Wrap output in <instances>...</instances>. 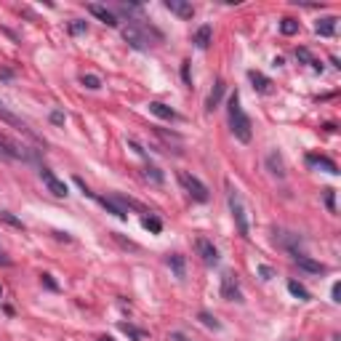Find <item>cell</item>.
I'll use <instances>...</instances> for the list:
<instances>
[{"mask_svg":"<svg viewBox=\"0 0 341 341\" xmlns=\"http://www.w3.org/2000/svg\"><path fill=\"white\" fill-rule=\"evenodd\" d=\"M229 128H232V134H235L237 142H243L248 144L251 142V136H253V126H251V118L243 112V107H240V96H237V91L229 96Z\"/></svg>","mask_w":341,"mask_h":341,"instance_id":"obj_1","label":"cell"},{"mask_svg":"<svg viewBox=\"0 0 341 341\" xmlns=\"http://www.w3.org/2000/svg\"><path fill=\"white\" fill-rule=\"evenodd\" d=\"M123 37H126L136 51H147L150 45H155L152 40H163V35L158 32V29L147 27V24H142V21H131V24L123 29Z\"/></svg>","mask_w":341,"mask_h":341,"instance_id":"obj_2","label":"cell"},{"mask_svg":"<svg viewBox=\"0 0 341 341\" xmlns=\"http://www.w3.org/2000/svg\"><path fill=\"white\" fill-rule=\"evenodd\" d=\"M35 158H37L35 150H29V147L13 142V139H8L5 134H0V160H5V163H13V160L32 163Z\"/></svg>","mask_w":341,"mask_h":341,"instance_id":"obj_3","label":"cell"},{"mask_svg":"<svg viewBox=\"0 0 341 341\" xmlns=\"http://www.w3.org/2000/svg\"><path fill=\"white\" fill-rule=\"evenodd\" d=\"M227 200H229V211H232V219H235V227H237V235L243 237H251V224H248V211H245V203L240 197L237 189H227Z\"/></svg>","mask_w":341,"mask_h":341,"instance_id":"obj_4","label":"cell"},{"mask_svg":"<svg viewBox=\"0 0 341 341\" xmlns=\"http://www.w3.org/2000/svg\"><path fill=\"white\" fill-rule=\"evenodd\" d=\"M179 181H181V187L189 192L192 200H197V203H205L208 200V187L197 179V176L187 173V170H179Z\"/></svg>","mask_w":341,"mask_h":341,"instance_id":"obj_5","label":"cell"},{"mask_svg":"<svg viewBox=\"0 0 341 341\" xmlns=\"http://www.w3.org/2000/svg\"><path fill=\"white\" fill-rule=\"evenodd\" d=\"M195 251H197L200 259H203L205 267H216V264H219V251H216V245L208 237H197L195 240Z\"/></svg>","mask_w":341,"mask_h":341,"instance_id":"obj_6","label":"cell"},{"mask_svg":"<svg viewBox=\"0 0 341 341\" xmlns=\"http://www.w3.org/2000/svg\"><path fill=\"white\" fill-rule=\"evenodd\" d=\"M221 296L227 301H243V291H240V283L232 272L221 275Z\"/></svg>","mask_w":341,"mask_h":341,"instance_id":"obj_7","label":"cell"},{"mask_svg":"<svg viewBox=\"0 0 341 341\" xmlns=\"http://www.w3.org/2000/svg\"><path fill=\"white\" fill-rule=\"evenodd\" d=\"M40 179H43V184L48 187V192H53L56 197H67L69 195V189H67V184L59 179L53 170H48V168H40Z\"/></svg>","mask_w":341,"mask_h":341,"instance_id":"obj_8","label":"cell"},{"mask_svg":"<svg viewBox=\"0 0 341 341\" xmlns=\"http://www.w3.org/2000/svg\"><path fill=\"white\" fill-rule=\"evenodd\" d=\"M0 120H3V123H8L11 128H16V131H21V134H27V136H32V139H35L32 128H29V126H27V123L21 120V118H16V115H13V112H11L5 104H0Z\"/></svg>","mask_w":341,"mask_h":341,"instance_id":"obj_9","label":"cell"},{"mask_svg":"<svg viewBox=\"0 0 341 341\" xmlns=\"http://www.w3.org/2000/svg\"><path fill=\"white\" fill-rule=\"evenodd\" d=\"M293 261H296V267L304 269V272H312V275H325L328 272V267L320 264V261H315V259H309L307 253H293Z\"/></svg>","mask_w":341,"mask_h":341,"instance_id":"obj_10","label":"cell"},{"mask_svg":"<svg viewBox=\"0 0 341 341\" xmlns=\"http://www.w3.org/2000/svg\"><path fill=\"white\" fill-rule=\"evenodd\" d=\"M99 203H102L112 216H118L120 221H128V208H126V203H123V197H99Z\"/></svg>","mask_w":341,"mask_h":341,"instance_id":"obj_11","label":"cell"},{"mask_svg":"<svg viewBox=\"0 0 341 341\" xmlns=\"http://www.w3.org/2000/svg\"><path fill=\"white\" fill-rule=\"evenodd\" d=\"M88 13L91 16H96L99 21H104L107 27H118L120 21H118V16H115V13L107 8V5H99V3H88Z\"/></svg>","mask_w":341,"mask_h":341,"instance_id":"obj_12","label":"cell"},{"mask_svg":"<svg viewBox=\"0 0 341 341\" xmlns=\"http://www.w3.org/2000/svg\"><path fill=\"white\" fill-rule=\"evenodd\" d=\"M166 8L170 13H176L179 19H192L195 16V5L187 3V0H166Z\"/></svg>","mask_w":341,"mask_h":341,"instance_id":"obj_13","label":"cell"},{"mask_svg":"<svg viewBox=\"0 0 341 341\" xmlns=\"http://www.w3.org/2000/svg\"><path fill=\"white\" fill-rule=\"evenodd\" d=\"M224 91H227V83H224V80H216L213 88H211V94H208V99H205V110H208V112H213L216 107H219Z\"/></svg>","mask_w":341,"mask_h":341,"instance_id":"obj_14","label":"cell"},{"mask_svg":"<svg viewBox=\"0 0 341 341\" xmlns=\"http://www.w3.org/2000/svg\"><path fill=\"white\" fill-rule=\"evenodd\" d=\"M248 77H251L253 88L259 91V94H269V91H272V80H269L267 75H261V72H256V69H251V72H248Z\"/></svg>","mask_w":341,"mask_h":341,"instance_id":"obj_15","label":"cell"},{"mask_svg":"<svg viewBox=\"0 0 341 341\" xmlns=\"http://www.w3.org/2000/svg\"><path fill=\"white\" fill-rule=\"evenodd\" d=\"M168 267L173 269V275L179 277V280H184V275H187V261H184L181 253H170L168 256Z\"/></svg>","mask_w":341,"mask_h":341,"instance_id":"obj_16","label":"cell"},{"mask_svg":"<svg viewBox=\"0 0 341 341\" xmlns=\"http://www.w3.org/2000/svg\"><path fill=\"white\" fill-rule=\"evenodd\" d=\"M307 163H309V166H317V168H325V170H328V173H333V176L339 173L336 163L328 160V158H320V155H307Z\"/></svg>","mask_w":341,"mask_h":341,"instance_id":"obj_17","label":"cell"},{"mask_svg":"<svg viewBox=\"0 0 341 341\" xmlns=\"http://www.w3.org/2000/svg\"><path fill=\"white\" fill-rule=\"evenodd\" d=\"M150 112L158 115V118H163V120H179V115L170 110L168 104H163V102H152V104H150Z\"/></svg>","mask_w":341,"mask_h":341,"instance_id":"obj_18","label":"cell"},{"mask_svg":"<svg viewBox=\"0 0 341 341\" xmlns=\"http://www.w3.org/2000/svg\"><path fill=\"white\" fill-rule=\"evenodd\" d=\"M336 16H325V19H320V21H317V35H320V37H331L333 32H336Z\"/></svg>","mask_w":341,"mask_h":341,"instance_id":"obj_19","label":"cell"},{"mask_svg":"<svg viewBox=\"0 0 341 341\" xmlns=\"http://www.w3.org/2000/svg\"><path fill=\"white\" fill-rule=\"evenodd\" d=\"M211 37H213V29L208 27V24H203L195 32V40H192V43H195L197 48H208V45H211Z\"/></svg>","mask_w":341,"mask_h":341,"instance_id":"obj_20","label":"cell"},{"mask_svg":"<svg viewBox=\"0 0 341 341\" xmlns=\"http://www.w3.org/2000/svg\"><path fill=\"white\" fill-rule=\"evenodd\" d=\"M267 166H269V170L277 176V179H283L285 176V168H283V160H280V155L277 152H269V158H267Z\"/></svg>","mask_w":341,"mask_h":341,"instance_id":"obj_21","label":"cell"},{"mask_svg":"<svg viewBox=\"0 0 341 341\" xmlns=\"http://www.w3.org/2000/svg\"><path fill=\"white\" fill-rule=\"evenodd\" d=\"M144 176H147V179H150L152 184H158V187H160L163 181H166V173H163L158 166H147V168H144Z\"/></svg>","mask_w":341,"mask_h":341,"instance_id":"obj_22","label":"cell"},{"mask_svg":"<svg viewBox=\"0 0 341 341\" xmlns=\"http://www.w3.org/2000/svg\"><path fill=\"white\" fill-rule=\"evenodd\" d=\"M288 291H291V293H293V296H296L299 301H309V291H307L301 283H296V280H288Z\"/></svg>","mask_w":341,"mask_h":341,"instance_id":"obj_23","label":"cell"},{"mask_svg":"<svg viewBox=\"0 0 341 341\" xmlns=\"http://www.w3.org/2000/svg\"><path fill=\"white\" fill-rule=\"evenodd\" d=\"M144 229H150L152 235H160V229H163V221L158 219V216H144Z\"/></svg>","mask_w":341,"mask_h":341,"instance_id":"obj_24","label":"cell"},{"mask_svg":"<svg viewBox=\"0 0 341 341\" xmlns=\"http://www.w3.org/2000/svg\"><path fill=\"white\" fill-rule=\"evenodd\" d=\"M280 32H283V35H296V32H299V21L283 19V21H280Z\"/></svg>","mask_w":341,"mask_h":341,"instance_id":"obj_25","label":"cell"},{"mask_svg":"<svg viewBox=\"0 0 341 341\" xmlns=\"http://www.w3.org/2000/svg\"><path fill=\"white\" fill-rule=\"evenodd\" d=\"M83 32H88V21H83V19L69 21V35H83Z\"/></svg>","mask_w":341,"mask_h":341,"instance_id":"obj_26","label":"cell"},{"mask_svg":"<svg viewBox=\"0 0 341 341\" xmlns=\"http://www.w3.org/2000/svg\"><path fill=\"white\" fill-rule=\"evenodd\" d=\"M80 83L85 85V88H91V91L102 88V80H99V75H83V77H80Z\"/></svg>","mask_w":341,"mask_h":341,"instance_id":"obj_27","label":"cell"},{"mask_svg":"<svg viewBox=\"0 0 341 341\" xmlns=\"http://www.w3.org/2000/svg\"><path fill=\"white\" fill-rule=\"evenodd\" d=\"M197 317H200V323H203L205 328H213V331H219V328H221V325H219V320H216L213 315H208V312H200Z\"/></svg>","mask_w":341,"mask_h":341,"instance_id":"obj_28","label":"cell"},{"mask_svg":"<svg viewBox=\"0 0 341 341\" xmlns=\"http://www.w3.org/2000/svg\"><path fill=\"white\" fill-rule=\"evenodd\" d=\"M0 219H3L5 224H11V227H16V229H24V224H21L16 216H11L8 211H0Z\"/></svg>","mask_w":341,"mask_h":341,"instance_id":"obj_29","label":"cell"},{"mask_svg":"<svg viewBox=\"0 0 341 341\" xmlns=\"http://www.w3.org/2000/svg\"><path fill=\"white\" fill-rule=\"evenodd\" d=\"M120 328H123V333H128V336H131V339H134V341H142V336H144V333H142V331H136V328H134V325H128V323H123V325H120Z\"/></svg>","mask_w":341,"mask_h":341,"instance_id":"obj_30","label":"cell"},{"mask_svg":"<svg viewBox=\"0 0 341 341\" xmlns=\"http://www.w3.org/2000/svg\"><path fill=\"white\" fill-rule=\"evenodd\" d=\"M296 59L299 61H307V64H312V61H315V56L309 53V48H296Z\"/></svg>","mask_w":341,"mask_h":341,"instance_id":"obj_31","label":"cell"},{"mask_svg":"<svg viewBox=\"0 0 341 341\" xmlns=\"http://www.w3.org/2000/svg\"><path fill=\"white\" fill-rule=\"evenodd\" d=\"M325 205H328L331 211H336V200H333V189H325Z\"/></svg>","mask_w":341,"mask_h":341,"instance_id":"obj_32","label":"cell"},{"mask_svg":"<svg viewBox=\"0 0 341 341\" xmlns=\"http://www.w3.org/2000/svg\"><path fill=\"white\" fill-rule=\"evenodd\" d=\"M0 267H11V259H8V253L0 248Z\"/></svg>","mask_w":341,"mask_h":341,"instance_id":"obj_33","label":"cell"},{"mask_svg":"<svg viewBox=\"0 0 341 341\" xmlns=\"http://www.w3.org/2000/svg\"><path fill=\"white\" fill-rule=\"evenodd\" d=\"M51 123H56V126H61V123H64V115H61L59 110H56V112H51Z\"/></svg>","mask_w":341,"mask_h":341,"instance_id":"obj_34","label":"cell"},{"mask_svg":"<svg viewBox=\"0 0 341 341\" xmlns=\"http://www.w3.org/2000/svg\"><path fill=\"white\" fill-rule=\"evenodd\" d=\"M331 296H333V301H341L339 296H341V285L336 283V285H333V291H331Z\"/></svg>","mask_w":341,"mask_h":341,"instance_id":"obj_35","label":"cell"},{"mask_svg":"<svg viewBox=\"0 0 341 341\" xmlns=\"http://www.w3.org/2000/svg\"><path fill=\"white\" fill-rule=\"evenodd\" d=\"M43 283H45V285H48V288H51V291H56V283H53V280H51V275H43Z\"/></svg>","mask_w":341,"mask_h":341,"instance_id":"obj_36","label":"cell"},{"mask_svg":"<svg viewBox=\"0 0 341 341\" xmlns=\"http://www.w3.org/2000/svg\"><path fill=\"white\" fill-rule=\"evenodd\" d=\"M259 272H261V275H264V280H269V277H272V269H269V267H261V269H259Z\"/></svg>","mask_w":341,"mask_h":341,"instance_id":"obj_37","label":"cell"},{"mask_svg":"<svg viewBox=\"0 0 341 341\" xmlns=\"http://www.w3.org/2000/svg\"><path fill=\"white\" fill-rule=\"evenodd\" d=\"M170 339H173V341H189L187 336H181V333H170Z\"/></svg>","mask_w":341,"mask_h":341,"instance_id":"obj_38","label":"cell"},{"mask_svg":"<svg viewBox=\"0 0 341 341\" xmlns=\"http://www.w3.org/2000/svg\"><path fill=\"white\" fill-rule=\"evenodd\" d=\"M99 341H115V339H110V336H102V339H99Z\"/></svg>","mask_w":341,"mask_h":341,"instance_id":"obj_39","label":"cell"},{"mask_svg":"<svg viewBox=\"0 0 341 341\" xmlns=\"http://www.w3.org/2000/svg\"><path fill=\"white\" fill-rule=\"evenodd\" d=\"M0 299H3V288H0Z\"/></svg>","mask_w":341,"mask_h":341,"instance_id":"obj_40","label":"cell"}]
</instances>
